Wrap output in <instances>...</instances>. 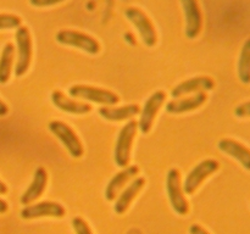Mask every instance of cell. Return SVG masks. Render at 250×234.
I'll use <instances>...</instances> for the list:
<instances>
[{
	"mask_svg": "<svg viewBox=\"0 0 250 234\" xmlns=\"http://www.w3.org/2000/svg\"><path fill=\"white\" fill-rule=\"evenodd\" d=\"M137 129H138V122L131 119L120 131L114 151L115 162L120 167L125 168L128 166L129 160H131L132 144H133Z\"/></svg>",
	"mask_w": 250,
	"mask_h": 234,
	"instance_id": "1",
	"label": "cell"
},
{
	"mask_svg": "<svg viewBox=\"0 0 250 234\" xmlns=\"http://www.w3.org/2000/svg\"><path fill=\"white\" fill-rule=\"evenodd\" d=\"M55 39L58 43L62 44V45L81 49L90 55H95L100 51L99 41L83 32L73 31V29H61L56 33Z\"/></svg>",
	"mask_w": 250,
	"mask_h": 234,
	"instance_id": "2",
	"label": "cell"
},
{
	"mask_svg": "<svg viewBox=\"0 0 250 234\" xmlns=\"http://www.w3.org/2000/svg\"><path fill=\"white\" fill-rule=\"evenodd\" d=\"M68 94L72 98H80V99L88 100V101L97 102V104L116 105L120 101L119 95L114 92L103 89V88L93 87V85L85 84H75L68 89Z\"/></svg>",
	"mask_w": 250,
	"mask_h": 234,
	"instance_id": "3",
	"label": "cell"
},
{
	"mask_svg": "<svg viewBox=\"0 0 250 234\" xmlns=\"http://www.w3.org/2000/svg\"><path fill=\"white\" fill-rule=\"evenodd\" d=\"M125 16L133 24L141 36L142 41L149 48H153L158 41L155 27L148 16L138 7H128L125 10Z\"/></svg>",
	"mask_w": 250,
	"mask_h": 234,
	"instance_id": "4",
	"label": "cell"
},
{
	"mask_svg": "<svg viewBox=\"0 0 250 234\" xmlns=\"http://www.w3.org/2000/svg\"><path fill=\"white\" fill-rule=\"evenodd\" d=\"M166 190L172 209L178 214H187L189 212V204L183 195V188L181 184V173L177 168H171L166 177Z\"/></svg>",
	"mask_w": 250,
	"mask_h": 234,
	"instance_id": "5",
	"label": "cell"
},
{
	"mask_svg": "<svg viewBox=\"0 0 250 234\" xmlns=\"http://www.w3.org/2000/svg\"><path fill=\"white\" fill-rule=\"evenodd\" d=\"M17 44V62L15 66L16 77H22L28 71L32 60V38L27 27H19L15 33Z\"/></svg>",
	"mask_w": 250,
	"mask_h": 234,
	"instance_id": "6",
	"label": "cell"
},
{
	"mask_svg": "<svg viewBox=\"0 0 250 234\" xmlns=\"http://www.w3.org/2000/svg\"><path fill=\"white\" fill-rule=\"evenodd\" d=\"M49 131L63 144L72 157H81L83 155V145L76 132L68 124L61 121H51L49 123Z\"/></svg>",
	"mask_w": 250,
	"mask_h": 234,
	"instance_id": "7",
	"label": "cell"
},
{
	"mask_svg": "<svg viewBox=\"0 0 250 234\" xmlns=\"http://www.w3.org/2000/svg\"><path fill=\"white\" fill-rule=\"evenodd\" d=\"M219 168L220 163L214 158H207V160L199 162L186 177L185 183H183V192L187 195L194 194L195 190L200 187V184L209 176L216 172Z\"/></svg>",
	"mask_w": 250,
	"mask_h": 234,
	"instance_id": "8",
	"label": "cell"
},
{
	"mask_svg": "<svg viewBox=\"0 0 250 234\" xmlns=\"http://www.w3.org/2000/svg\"><path fill=\"white\" fill-rule=\"evenodd\" d=\"M186 16V36L189 39L197 38L203 28V14L198 0H180Z\"/></svg>",
	"mask_w": 250,
	"mask_h": 234,
	"instance_id": "9",
	"label": "cell"
},
{
	"mask_svg": "<svg viewBox=\"0 0 250 234\" xmlns=\"http://www.w3.org/2000/svg\"><path fill=\"white\" fill-rule=\"evenodd\" d=\"M66 210L61 204L55 201H41L34 205H27L21 211L23 219H34L41 217H56L61 218L65 216Z\"/></svg>",
	"mask_w": 250,
	"mask_h": 234,
	"instance_id": "10",
	"label": "cell"
},
{
	"mask_svg": "<svg viewBox=\"0 0 250 234\" xmlns=\"http://www.w3.org/2000/svg\"><path fill=\"white\" fill-rule=\"evenodd\" d=\"M166 94L163 90H158V92H155L148 98V100L144 104L143 110H142L141 119L138 122V127L142 133L146 134L150 132L156 114L159 112V110H160L161 105L164 104Z\"/></svg>",
	"mask_w": 250,
	"mask_h": 234,
	"instance_id": "11",
	"label": "cell"
},
{
	"mask_svg": "<svg viewBox=\"0 0 250 234\" xmlns=\"http://www.w3.org/2000/svg\"><path fill=\"white\" fill-rule=\"evenodd\" d=\"M215 82L211 77L208 76H198V77L189 78L187 80H183L182 83L176 85L171 90V97L178 99L183 95L190 94V93H199L205 92V90L214 89Z\"/></svg>",
	"mask_w": 250,
	"mask_h": 234,
	"instance_id": "12",
	"label": "cell"
},
{
	"mask_svg": "<svg viewBox=\"0 0 250 234\" xmlns=\"http://www.w3.org/2000/svg\"><path fill=\"white\" fill-rule=\"evenodd\" d=\"M139 168L138 166H127L124 170L120 171L119 173L114 176V177L110 179L109 184L106 185V189H105V197L109 201H114L116 199L117 194H119L120 190L124 188V185L126 183H128V180H131L132 178H134V176L138 175Z\"/></svg>",
	"mask_w": 250,
	"mask_h": 234,
	"instance_id": "13",
	"label": "cell"
},
{
	"mask_svg": "<svg viewBox=\"0 0 250 234\" xmlns=\"http://www.w3.org/2000/svg\"><path fill=\"white\" fill-rule=\"evenodd\" d=\"M46 183H48V173H46L45 168L38 167L34 172V177L31 185L21 195V199H20L21 204L27 206V205H31L32 202L36 201L45 190Z\"/></svg>",
	"mask_w": 250,
	"mask_h": 234,
	"instance_id": "14",
	"label": "cell"
},
{
	"mask_svg": "<svg viewBox=\"0 0 250 234\" xmlns=\"http://www.w3.org/2000/svg\"><path fill=\"white\" fill-rule=\"evenodd\" d=\"M219 149L222 153L236 158L247 171H250V149L239 141L224 138L219 141Z\"/></svg>",
	"mask_w": 250,
	"mask_h": 234,
	"instance_id": "15",
	"label": "cell"
},
{
	"mask_svg": "<svg viewBox=\"0 0 250 234\" xmlns=\"http://www.w3.org/2000/svg\"><path fill=\"white\" fill-rule=\"evenodd\" d=\"M208 100V95L205 92H199L195 95L185 99H175L171 100L166 104V111L168 114H183V112H189L193 110H197L198 107L202 106Z\"/></svg>",
	"mask_w": 250,
	"mask_h": 234,
	"instance_id": "16",
	"label": "cell"
},
{
	"mask_svg": "<svg viewBox=\"0 0 250 234\" xmlns=\"http://www.w3.org/2000/svg\"><path fill=\"white\" fill-rule=\"evenodd\" d=\"M51 101L59 110L72 115H84L92 111V106L89 104L70 99L60 90H54L51 93Z\"/></svg>",
	"mask_w": 250,
	"mask_h": 234,
	"instance_id": "17",
	"label": "cell"
},
{
	"mask_svg": "<svg viewBox=\"0 0 250 234\" xmlns=\"http://www.w3.org/2000/svg\"><path fill=\"white\" fill-rule=\"evenodd\" d=\"M144 184H146V179L142 177L136 178L124 192L121 193L119 197H117L116 202L114 205V210L117 214H122L127 211L129 205L134 200V197L138 195V193L143 189Z\"/></svg>",
	"mask_w": 250,
	"mask_h": 234,
	"instance_id": "18",
	"label": "cell"
},
{
	"mask_svg": "<svg viewBox=\"0 0 250 234\" xmlns=\"http://www.w3.org/2000/svg\"><path fill=\"white\" fill-rule=\"evenodd\" d=\"M99 115L103 118L107 119V121L120 122L125 121V119H129L138 115L141 112V107L136 104L125 105V106L120 107H100Z\"/></svg>",
	"mask_w": 250,
	"mask_h": 234,
	"instance_id": "19",
	"label": "cell"
},
{
	"mask_svg": "<svg viewBox=\"0 0 250 234\" xmlns=\"http://www.w3.org/2000/svg\"><path fill=\"white\" fill-rule=\"evenodd\" d=\"M15 46L12 43H6L2 48L1 55H0V83L5 84L10 79L11 76L12 63H14Z\"/></svg>",
	"mask_w": 250,
	"mask_h": 234,
	"instance_id": "20",
	"label": "cell"
},
{
	"mask_svg": "<svg viewBox=\"0 0 250 234\" xmlns=\"http://www.w3.org/2000/svg\"><path fill=\"white\" fill-rule=\"evenodd\" d=\"M238 77L242 83L250 84V37L244 41L239 54Z\"/></svg>",
	"mask_w": 250,
	"mask_h": 234,
	"instance_id": "21",
	"label": "cell"
},
{
	"mask_svg": "<svg viewBox=\"0 0 250 234\" xmlns=\"http://www.w3.org/2000/svg\"><path fill=\"white\" fill-rule=\"evenodd\" d=\"M22 20L17 15L0 14V31L1 29H14L21 27Z\"/></svg>",
	"mask_w": 250,
	"mask_h": 234,
	"instance_id": "22",
	"label": "cell"
},
{
	"mask_svg": "<svg viewBox=\"0 0 250 234\" xmlns=\"http://www.w3.org/2000/svg\"><path fill=\"white\" fill-rule=\"evenodd\" d=\"M72 227L75 229L76 234H93L88 223L82 217H75L72 219Z\"/></svg>",
	"mask_w": 250,
	"mask_h": 234,
	"instance_id": "23",
	"label": "cell"
},
{
	"mask_svg": "<svg viewBox=\"0 0 250 234\" xmlns=\"http://www.w3.org/2000/svg\"><path fill=\"white\" fill-rule=\"evenodd\" d=\"M234 115H236L238 118H247L250 117V101H246L243 104L238 105V106L234 109Z\"/></svg>",
	"mask_w": 250,
	"mask_h": 234,
	"instance_id": "24",
	"label": "cell"
},
{
	"mask_svg": "<svg viewBox=\"0 0 250 234\" xmlns=\"http://www.w3.org/2000/svg\"><path fill=\"white\" fill-rule=\"evenodd\" d=\"M62 1H65V0H29V4L34 7H46L60 4Z\"/></svg>",
	"mask_w": 250,
	"mask_h": 234,
	"instance_id": "25",
	"label": "cell"
},
{
	"mask_svg": "<svg viewBox=\"0 0 250 234\" xmlns=\"http://www.w3.org/2000/svg\"><path fill=\"white\" fill-rule=\"evenodd\" d=\"M189 234H210L205 228H203L199 224H192L189 227Z\"/></svg>",
	"mask_w": 250,
	"mask_h": 234,
	"instance_id": "26",
	"label": "cell"
},
{
	"mask_svg": "<svg viewBox=\"0 0 250 234\" xmlns=\"http://www.w3.org/2000/svg\"><path fill=\"white\" fill-rule=\"evenodd\" d=\"M7 112H9V107H7V105L2 100H0V117L6 116Z\"/></svg>",
	"mask_w": 250,
	"mask_h": 234,
	"instance_id": "27",
	"label": "cell"
},
{
	"mask_svg": "<svg viewBox=\"0 0 250 234\" xmlns=\"http://www.w3.org/2000/svg\"><path fill=\"white\" fill-rule=\"evenodd\" d=\"M9 206H7V202L4 201L2 199H0V214H5L7 211Z\"/></svg>",
	"mask_w": 250,
	"mask_h": 234,
	"instance_id": "28",
	"label": "cell"
},
{
	"mask_svg": "<svg viewBox=\"0 0 250 234\" xmlns=\"http://www.w3.org/2000/svg\"><path fill=\"white\" fill-rule=\"evenodd\" d=\"M6 193H7V187L1 182V180H0V194H6Z\"/></svg>",
	"mask_w": 250,
	"mask_h": 234,
	"instance_id": "29",
	"label": "cell"
}]
</instances>
